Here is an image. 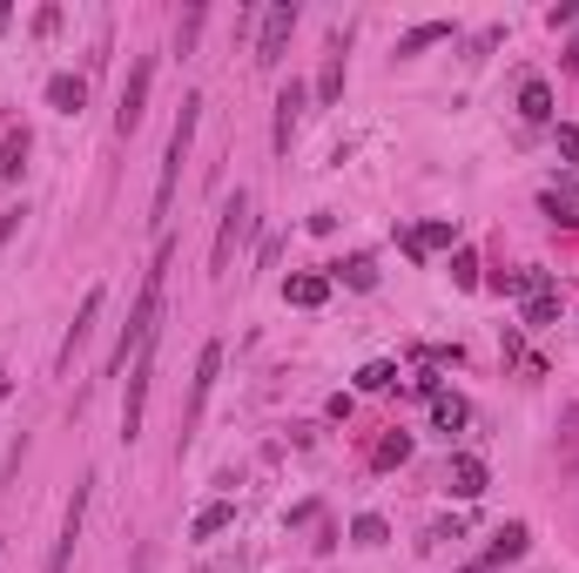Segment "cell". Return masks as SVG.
Wrapping results in <instances>:
<instances>
[{"label": "cell", "instance_id": "obj_1", "mask_svg": "<svg viewBox=\"0 0 579 573\" xmlns=\"http://www.w3.org/2000/svg\"><path fill=\"white\" fill-rule=\"evenodd\" d=\"M169 264H176V236H162V250H155V264H148V277H142V297H135V310H128V324H122V338H115V351H108V371H122L128 358H142V351L155 345V324H162V284H169Z\"/></svg>", "mask_w": 579, "mask_h": 573}, {"label": "cell", "instance_id": "obj_2", "mask_svg": "<svg viewBox=\"0 0 579 573\" xmlns=\"http://www.w3.org/2000/svg\"><path fill=\"white\" fill-rule=\"evenodd\" d=\"M196 129H203V95L189 89V95H183V115H176V129H169V149H162V170H155V203H148V223H155V229L169 223V209H176V183H183V162H189Z\"/></svg>", "mask_w": 579, "mask_h": 573}, {"label": "cell", "instance_id": "obj_3", "mask_svg": "<svg viewBox=\"0 0 579 573\" xmlns=\"http://www.w3.org/2000/svg\"><path fill=\"white\" fill-rule=\"evenodd\" d=\"M257 236V209H250V190H236L229 203H223V223H216V250H209V270L223 277L229 264H236V250Z\"/></svg>", "mask_w": 579, "mask_h": 573}, {"label": "cell", "instance_id": "obj_4", "mask_svg": "<svg viewBox=\"0 0 579 573\" xmlns=\"http://www.w3.org/2000/svg\"><path fill=\"white\" fill-rule=\"evenodd\" d=\"M89 500H95V472H81L74 500H68V513H61V540H54V553H48L41 573H68V560H74V546H81V526H89Z\"/></svg>", "mask_w": 579, "mask_h": 573}, {"label": "cell", "instance_id": "obj_5", "mask_svg": "<svg viewBox=\"0 0 579 573\" xmlns=\"http://www.w3.org/2000/svg\"><path fill=\"white\" fill-rule=\"evenodd\" d=\"M148 89H155V54H135L128 81H122V102H115V135H135L148 115Z\"/></svg>", "mask_w": 579, "mask_h": 573}, {"label": "cell", "instance_id": "obj_6", "mask_svg": "<svg viewBox=\"0 0 579 573\" xmlns=\"http://www.w3.org/2000/svg\"><path fill=\"white\" fill-rule=\"evenodd\" d=\"M148 385H155V345L128 365V391H122V439L128 446L142 439V419H148Z\"/></svg>", "mask_w": 579, "mask_h": 573}, {"label": "cell", "instance_id": "obj_7", "mask_svg": "<svg viewBox=\"0 0 579 573\" xmlns=\"http://www.w3.org/2000/svg\"><path fill=\"white\" fill-rule=\"evenodd\" d=\"M297 21H303V14H297V0H277V8H263V21H257V68H277V61H283Z\"/></svg>", "mask_w": 579, "mask_h": 573}, {"label": "cell", "instance_id": "obj_8", "mask_svg": "<svg viewBox=\"0 0 579 573\" xmlns=\"http://www.w3.org/2000/svg\"><path fill=\"white\" fill-rule=\"evenodd\" d=\"M216 378H223V338H209V345H203V358H196V378H189V405H183V439H189V432L203 426V405H209Z\"/></svg>", "mask_w": 579, "mask_h": 573}, {"label": "cell", "instance_id": "obj_9", "mask_svg": "<svg viewBox=\"0 0 579 573\" xmlns=\"http://www.w3.org/2000/svg\"><path fill=\"white\" fill-rule=\"evenodd\" d=\"M303 102H310L303 81H283V95H277V122H270L277 155H290V142H297V129H303Z\"/></svg>", "mask_w": 579, "mask_h": 573}, {"label": "cell", "instance_id": "obj_10", "mask_svg": "<svg viewBox=\"0 0 579 573\" xmlns=\"http://www.w3.org/2000/svg\"><path fill=\"white\" fill-rule=\"evenodd\" d=\"M485 485H492L485 459H478V452H452V465H445V493H452V500H478Z\"/></svg>", "mask_w": 579, "mask_h": 573}, {"label": "cell", "instance_id": "obj_11", "mask_svg": "<svg viewBox=\"0 0 579 573\" xmlns=\"http://www.w3.org/2000/svg\"><path fill=\"white\" fill-rule=\"evenodd\" d=\"M102 304H108V290H102V284H95L89 297H81V310H74V324H68V338H61V365H74V351L89 345V331L102 324Z\"/></svg>", "mask_w": 579, "mask_h": 573}, {"label": "cell", "instance_id": "obj_12", "mask_svg": "<svg viewBox=\"0 0 579 573\" xmlns=\"http://www.w3.org/2000/svg\"><path fill=\"white\" fill-rule=\"evenodd\" d=\"M526 546H533V526L513 520V526H499V540L478 553V566H485V573H499V566H513V560H526Z\"/></svg>", "mask_w": 579, "mask_h": 573}, {"label": "cell", "instance_id": "obj_13", "mask_svg": "<svg viewBox=\"0 0 579 573\" xmlns=\"http://www.w3.org/2000/svg\"><path fill=\"white\" fill-rule=\"evenodd\" d=\"M48 109L54 115H81L89 109V81L81 74H48Z\"/></svg>", "mask_w": 579, "mask_h": 573}, {"label": "cell", "instance_id": "obj_14", "mask_svg": "<svg viewBox=\"0 0 579 573\" xmlns=\"http://www.w3.org/2000/svg\"><path fill=\"white\" fill-rule=\"evenodd\" d=\"M28 155H34V135H28L21 122H8V135H0V176H8V183H21Z\"/></svg>", "mask_w": 579, "mask_h": 573}, {"label": "cell", "instance_id": "obj_15", "mask_svg": "<svg viewBox=\"0 0 579 573\" xmlns=\"http://www.w3.org/2000/svg\"><path fill=\"white\" fill-rule=\"evenodd\" d=\"M310 95H317L323 109H330V102L344 95V34L330 41V54H323V68H317V89H310Z\"/></svg>", "mask_w": 579, "mask_h": 573}, {"label": "cell", "instance_id": "obj_16", "mask_svg": "<svg viewBox=\"0 0 579 573\" xmlns=\"http://www.w3.org/2000/svg\"><path fill=\"white\" fill-rule=\"evenodd\" d=\"M445 243H458V223H425V229H411V236H404V257H411V264H425L432 250H445Z\"/></svg>", "mask_w": 579, "mask_h": 573}, {"label": "cell", "instance_id": "obj_17", "mask_svg": "<svg viewBox=\"0 0 579 573\" xmlns=\"http://www.w3.org/2000/svg\"><path fill=\"white\" fill-rule=\"evenodd\" d=\"M283 304H297V310H317V304H330V277H317V270L290 277V284H283Z\"/></svg>", "mask_w": 579, "mask_h": 573}, {"label": "cell", "instance_id": "obj_18", "mask_svg": "<svg viewBox=\"0 0 579 573\" xmlns=\"http://www.w3.org/2000/svg\"><path fill=\"white\" fill-rule=\"evenodd\" d=\"M519 115H526V122H552V89H546L539 74H526V89H519Z\"/></svg>", "mask_w": 579, "mask_h": 573}, {"label": "cell", "instance_id": "obj_19", "mask_svg": "<svg viewBox=\"0 0 579 573\" xmlns=\"http://www.w3.org/2000/svg\"><path fill=\"white\" fill-rule=\"evenodd\" d=\"M229 520H236V507H229V500H216V507H203V513L189 520V540H216Z\"/></svg>", "mask_w": 579, "mask_h": 573}, {"label": "cell", "instance_id": "obj_20", "mask_svg": "<svg viewBox=\"0 0 579 573\" xmlns=\"http://www.w3.org/2000/svg\"><path fill=\"white\" fill-rule=\"evenodd\" d=\"M432 41H452V21H418V28L397 41V54H425Z\"/></svg>", "mask_w": 579, "mask_h": 573}, {"label": "cell", "instance_id": "obj_21", "mask_svg": "<svg viewBox=\"0 0 579 573\" xmlns=\"http://www.w3.org/2000/svg\"><path fill=\"white\" fill-rule=\"evenodd\" d=\"M330 284H351V290H371V284H378V264H371V257H351V264H338V270H330Z\"/></svg>", "mask_w": 579, "mask_h": 573}, {"label": "cell", "instance_id": "obj_22", "mask_svg": "<svg viewBox=\"0 0 579 573\" xmlns=\"http://www.w3.org/2000/svg\"><path fill=\"white\" fill-rule=\"evenodd\" d=\"M404 459H411V439H404V432H384V439H378V452H371V465H378V472H391V465H404Z\"/></svg>", "mask_w": 579, "mask_h": 573}, {"label": "cell", "instance_id": "obj_23", "mask_svg": "<svg viewBox=\"0 0 579 573\" xmlns=\"http://www.w3.org/2000/svg\"><path fill=\"white\" fill-rule=\"evenodd\" d=\"M384 540H391V526H384L378 513H358V520H351V546H384Z\"/></svg>", "mask_w": 579, "mask_h": 573}, {"label": "cell", "instance_id": "obj_24", "mask_svg": "<svg viewBox=\"0 0 579 573\" xmlns=\"http://www.w3.org/2000/svg\"><path fill=\"white\" fill-rule=\"evenodd\" d=\"M432 419H438L445 432H458V426H465V398H458V391H438V398H432Z\"/></svg>", "mask_w": 579, "mask_h": 573}, {"label": "cell", "instance_id": "obj_25", "mask_svg": "<svg viewBox=\"0 0 579 573\" xmlns=\"http://www.w3.org/2000/svg\"><path fill=\"white\" fill-rule=\"evenodd\" d=\"M391 385H397V365H384V358H371L358 371V391H391Z\"/></svg>", "mask_w": 579, "mask_h": 573}, {"label": "cell", "instance_id": "obj_26", "mask_svg": "<svg viewBox=\"0 0 579 573\" xmlns=\"http://www.w3.org/2000/svg\"><path fill=\"white\" fill-rule=\"evenodd\" d=\"M539 209H546L552 223H566V229H579V203H572V196H559V190H546V196H539Z\"/></svg>", "mask_w": 579, "mask_h": 573}, {"label": "cell", "instance_id": "obj_27", "mask_svg": "<svg viewBox=\"0 0 579 573\" xmlns=\"http://www.w3.org/2000/svg\"><path fill=\"white\" fill-rule=\"evenodd\" d=\"M203 21H209V8H189V14L176 21V54H189V48H196V34H203Z\"/></svg>", "mask_w": 579, "mask_h": 573}, {"label": "cell", "instance_id": "obj_28", "mask_svg": "<svg viewBox=\"0 0 579 573\" xmlns=\"http://www.w3.org/2000/svg\"><path fill=\"white\" fill-rule=\"evenodd\" d=\"M452 284L458 290H478V257L472 250H452Z\"/></svg>", "mask_w": 579, "mask_h": 573}, {"label": "cell", "instance_id": "obj_29", "mask_svg": "<svg viewBox=\"0 0 579 573\" xmlns=\"http://www.w3.org/2000/svg\"><path fill=\"white\" fill-rule=\"evenodd\" d=\"M559 155L579 170V122H559Z\"/></svg>", "mask_w": 579, "mask_h": 573}, {"label": "cell", "instance_id": "obj_30", "mask_svg": "<svg viewBox=\"0 0 579 573\" xmlns=\"http://www.w3.org/2000/svg\"><path fill=\"white\" fill-rule=\"evenodd\" d=\"M546 21H552V28H579V8H572V0H559V8H552Z\"/></svg>", "mask_w": 579, "mask_h": 573}, {"label": "cell", "instance_id": "obj_31", "mask_svg": "<svg viewBox=\"0 0 579 573\" xmlns=\"http://www.w3.org/2000/svg\"><path fill=\"white\" fill-rule=\"evenodd\" d=\"M54 28H61V8H41V14H34V34H41V41H48V34H54Z\"/></svg>", "mask_w": 579, "mask_h": 573}, {"label": "cell", "instance_id": "obj_32", "mask_svg": "<svg viewBox=\"0 0 579 573\" xmlns=\"http://www.w3.org/2000/svg\"><path fill=\"white\" fill-rule=\"evenodd\" d=\"M21 216H28V209H8V216H0V243H8V236L21 229Z\"/></svg>", "mask_w": 579, "mask_h": 573}, {"label": "cell", "instance_id": "obj_33", "mask_svg": "<svg viewBox=\"0 0 579 573\" xmlns=\"http://www.w3.org/2000/svg\"><path fill=\"white\" fill-rule=\"evenodd\" d=\"M559 61H566V74H579V34L566 41V54H559Z\"/></svg>", "mask_w": 579, "mask_h": 573}, {"label": "cell", "instance_id": "obj_34", "mask_svg": "<svg viewBox=\"0 0 579 573\" xmlns=\"http://www.w3.org/2000/svg\"><path fill=\"white\" fill-rule=\"evenodd\" d=\"M8 391H14V378H8V371H0V398H8Z\"/></svg>", "mask_w": 579, "mask_h": 573}, {"label": "cell", "instance_id": "obj_35", "mask_svg": "<svg viewBox=\"0 0 579 573\" xmlns=\"http://www.w3.org/2000/svg\"><path fill=\"white\" fill-rule=\"evenodd\" d=\"M135 573H142V566H135Z\"/></svg>", "mask_w": 579, "mask_h": 573}]
</instances>
